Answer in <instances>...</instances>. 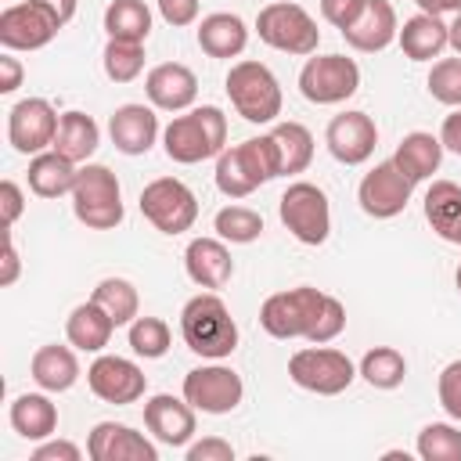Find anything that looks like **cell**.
<instances>
[{
    "label": "cell",
    "instance_id": "cell-47",
    "mask_svg": "<svg viewBox=\"0 0 461 461\" xmlns=\"http://www.w3.org/2000/svg\"><path fill=\"white\" fill-rule=\"evenodd\" d=\"M0 209H4V227L11 230V227L18 223V216H22V209H25L22 187H18L14 180H4V184H0Z\"/></svg>",
    "mask_w": 461,
    "mask_h": 461
},
{
    "label": "cell",
    "instance_id": "cell-7",
    "mask_svg": "<svg viewBox=\"0 0 461 461\" xmlns=\"http://www.w3.org/2000/svg\"><path fill=\"white\" fill-rule=\"evenodd\" d=\"M256 32H259V40L267 47H274L281 54H295V58L313 54L317 43H321L317 22L306 14V7H299L292 0H274V4L259 7Z\"/></svg>",
    "mask_w": 461,
    "mask_h": 461
},
{
    "label": "cell",
    "instance_id": "cell-4",
    "mask_svg": "<svg viewBox=\"0 0 461 461\" xmlns=\"http://www.w3.org/2000/svg\"><path fill=\"white\" fill-rule=\"evenodd\" d=\"M223 83H227V97H230L234 112L245 122L263 126V122H274L281 115V101H285L281 97V83L263 61L245 58V61L230 65Z\"/></svg>",
    "mask_w": 461,
    "mask_h": 461
},
{
    "label": "cell",
    "instance_id": "cell-44",
    "mask_svg": "<svg viewBox=\"0 0 461 461\" xmlns=\"http://www.w3.org/2000/svg\"><path fill=\"white\" fill-rule=\"evenodd\" d=\"M364 4H367V0H321V18L342 32V29H349V25L360 18Z\"/></svg>",
    "mask_w": 461,
    "mask_h": 461
},
{
    "label": "cell",
    "instance_id": "cell-11",
    "mask_svg": "<svg viewBox=\"0 0 461 461\" xmlns=\"http://www.w3.org/2000/svg\"><path fill=\"white\" fill-rule=\"evenodd\" d=\"M360 90V65L346 54H317L306 58L299 72V94L310 104H339Z\"/></svg>",
    "mask_w": 461,
    "mask_h": 461
},
{
    "label": "cell",
    "instance_id": "cell-29",
    "mask_svg": "<svg viewBox=\"0 0 461 461\" xmlns=\"http://www.w3.org/2000/svg\"><path fill=\"white\" fill-rule=\"evenodd\" d=\"M112 331H115V321H112L94 299L79 303V306L68 313V321H65V339H68L76 349H83V353H101V349L108 346Z\"/></svg>",
    "mask_w": 461,
    "mask_h": 461
},
{
    "label": "cell",
    "instance_id": "cell-24",
    "mask_svg": "<svg viewBox=\"0 0 461 461\" xmlns=\"http://www.w3.org/2000/svg\"><path fill=\"white\" fill-rule=\"evenodd\" d=\"M29 371H32V382H36L40 389H47V393H68V389L79 382L76 346H72V342H68V346H58V342L40 346V349L32 353Z\"/></svg>",
    "mask_w": 461,
    "mask_h": 461
},
{
    "label": "cell",
    "instance_id": "cell-5",
    "mask_svg": "<svg viewBox=\"0 0 461 461\" xmlns=\"http://www.w3.org/2000/svg\"><path fill=\"white\" fill-rule=\"evenodd\" d=\"M72 212L90 230H112L122 223V216H126L122 191L108 166H101V162L79 166V176L72 187Z\"/></svg>",
    "mask_w": 461,
    "mask_h": 461
},
{
    "label": "cell",
    "instance_id": "cell-26",
    "mask_svg": "<svg viewBox=\"0 0 461 461\" xmlns=\"http://www.w3.org/2000/svg\"><path fill=\"white\" fill-rule=\"evenodd\" d=\"M198 47L209 58H238L249 47V25L230 11H212L198 22Z\"/></svg>",
    "mask_w": 461,
    "mask_h": 461
},
{
    "label": "cell",
    "instance_id": "cell-10",
    "mask_svg": "<svg viewBox=\"0 0 461 461\" xmlns=\"http://www.w3.org/2000/svg\"><path fill=\"white\" fill-rule=\"evenodd\" d=\"M140 212L144 220L162 234H184L198 220V198L194 191L176 176H158L140 191Z\"/></svg>",
    "mask_w": 461,
    "mask_h": 461
},
{
    "label": "cell",
    "instance_id": "cell-21",
    "mask_svg": "<svg viewBox=\"0 0 461 461\" xmlns=\"http://www.w3.org/2000/svg\"><path fill=\"white\" fill-rule=\"evenodd\" d=\"M108 137L122 155H148L158 140V115L148 104H119L108 119Z\"/></svg>",
    "mask_w": 461,
    "mask_h": 461
},
{
    "label": "cell",
    "instance_id": "cell-42",
    "mask_svg": "<svg viewBox=\"0 0 461 461\" xmlns=\"http://www.w3.org/2000/svg\"><path fill=\"white\" fill-rule=\"evenodd\" d=\"M342 328H346V306H342L335 295H328V303H324V310H321V317H317V328L310 331V339H306V342L324 346V342L339 339V335H342Z\"/></svg>",
    "mask_w": 461,
    "mask_h": 461
},
{
    "label": "cell",
    "instance_id": "cell-46",
    "mask_svg": "<svg viewBox=\"0 0 461 461\" xmlns=\"http://www.w3.org/2000/svg\"><path fill=\"white\" fill-rule=\"evenodd\" d=\"M155 4H158V14L173 29H184V25L198 22V0H155Z\"/></svg>",
    "mask_w": 461,
    "mask_h": 461
},
{
    "label": "cell",
    "instance_id": "cell-23",
    "mask_svg": "<svg viewBox=\"0 0 461 461\" xmlns=\"http://www.w3.org/2000/svg\"><path fill=\"white\" fill-rule=\"evenodd\" d=\"M396 36H400V22H396V11L389 0H367L360 18L349 29H342V40L360 54H378Z\"/></svg>",
    "mask_w": 461,
    "mask_h": 461
},
{
    "label": "cell",
    "instance_id": "cell-51",
    "mask_svg": "<svg viewBox=\"0 0 461 461\" xmlns=\"http://www.w3.org/2000/svg\"><path fill=\"white\" fill-rule=\"evenodd\" d=\"M18 281V249L11 241V230H7V241H4V274H0V285L11 288Z\"/></svg>",
    "mask_w": 461,
    "mask_h": 461
},
{
    "label": "cell",
    "instance_id": "cell-52",
    "mask_svg": "<svg viewBox=\"0 0 461 461\" xmlns=\"http://www.w3.org/2000/svg\"><path fill=\"white\" fill-rule=\"evenodd\" d=\"M32 4H40L58 25H68L72 14H76V0H32Z\"/></svg>",
    "mask_w": 461,
    "mask_h": 461
},
{
    "label": "cell",
    "instance_id": "cell-36",
    "mask_svg": "<svg viewBox=\"0 0 461 461\" xmlns=\"http://www.w3.org/2000/svg\"><path fill=\"white\" fill-rule=\"evenodd\" d=\"M357 375H360L367 385H375V389H396V385H403V378H407V360H403V353L393 349V346H375V349H367V353L360 357Z\"/></svg>",
    "mask_w": 461,
    "mask_h": 461
},
{
    "label": "cell",
    "instance_id": "cell-28",
    "mask_svg": "<svg viewBox=\"0 0 461 461\" xmlns=\"http://www.w3.org/2000/svg\"><path fill=\"white\" fill-rule=\"evenodd\" d=\"M76 176H79V166H76L72 158L58 155L54 148L32 155V162H29V191L40 194V198H61V194H72Z\"/></svg>",
    "mask_w": 461,
    "mask_h": 461
},
{
    "label": "cell",
    "instance_id": "cell-19",
    "mask_svg": "<svg viewBox=\"0 0 461 461\" xmlns=\"http://www.w3.org/2000/svg\"><path fill=\"white\" fill-rule=\"evenodd\" d=\"M144 94L162 112H184L198 97V76L180 61H162L144 76Z\"/></svg>",
    "mask_w": 461,
    "mask_h": 461
},
{
    "label": "cell",
    "instance_id": "cell-38",
    "mask_svg": "<svg viewBox=\"0 0 461 461\" xmlns=\"http://www.w3.org/2000/svg\"><path fill=\"white\" fill-rule=\"evenodd\" d=\"M104 76L112 83H133L144 72V43L133 40H108L104 47Z\"/></svg>",
    "mask_w": 461,
    "mask_h": 461
},
{
    "label": "cell",
    "instance_id": "cell-18",
    "mask_svg": "<svg viewBox=\"0 0 461 461\" xmlns=\"http://www.w3.org/2000/svg\"><path fill=\"white\" fill-rule=\"evenodd\" d=\"M94 461H158V447L122 421H97L86 439Z\"/></svg>",
    "mask_w": 461,
    "mask_h": 461
},
{
    "label": "cell",
    "instance_id": "cell-6",
    "mask_svg": "<svg viewBox=\"0 0 461 461\" xmlns=\"http://www.w3.org/2000/svg\"><path fill=\"white\" fill-rule=\"evenodd\" d=\"M324 303H328V295L321 288H310V285H299V288H288V292H274L259 306V324L274 339H310Z\"/></svg>",
    "mask_w": 461,
    "mask_h": 461
},
{
    "label": "cell",
    "instance_id": "cell-37",
    "mask_svg": "<svg viewBox=\"0 0 461 461\" xmlns=\"http://www.w3.org/2000/svg\"><path fill=\"white\" fill-rule=\"evenodd\" d=\"M212 230H216V238H223L230 245H249L263 234V216L249 205H223L212 220Z\"/></svg>",
    "mask_w": 461,
    "mask_h": 461
},
{
    "label": "cell",
    "instance_id": "cell-56",
    "mask_svg": "<svg viewBox=\"0 0 461 461\" xmlns=\"http://www.w3.org/2000/svg\"><path fill=\"white\" fill-rule=\"evenodd\" d=\"M457 245H461V238H457Z\"/></svg>",
    "mask_w": 461,
    "mask_h": 461
},
{
    "label": "cell",
    "instance_id": "cell-55",
    "mask_svg": "<svg viewBox=\"0 0 461 461\" xmlns=\"http://www.w3.org/2000/svg\"><path fill=\"white\" fill-rule=\"evenodd\" d=\"M454 285H457V292H461V263H457V270H454Z\"/></svg>",
    "mask_w": 461,
    "mask_h": 461
},
{
    "label": "cell",
    "instance_id": "cell-34",
    "mask_svg": "<svg viewBox=\"0 0 461 461\" xmlns=\"http://www.w3.org/2000/svg\"><path fill=\"white\" fill-rule=\"evenodd\" d=\"M274 144H277V162H281V176L288 173H303L313 162V133L303 122H277L270 130Z\"/></svg>",
    "mask_w": 461,
    "mask_h": 461
},
{
    "label": "cell",
    "instance_id": "cell-41",
    "mask_svg": "<svg viewBox=\"0 0 461 461\" xmlns=\"http://www.w3.org/2000/svg\"><path fill=\"white\" fill-rule=\"evenodd\" d=\"M429 94L432 101L447 104V108H461V54L454 58H439L429 72Z\"/></svg>",
    "mask_w": 461,
    "mask_h": 461
},
{
    "label": "cell",
    "instance_id": "cell-32",
    "mask_svg": "<svg viewBox=\"0 0 461 461\" xmlns=\"http://www.w3.org/2000/svg\"><path fill=\"white\" fill-rule=\"evenodd\" d=\"M101 144V130L86 112H65L58 119V133H54V151L72 158L76 166L86 162Z\"/></svg>",
    "mask_w": 461,
    "mask_h": 461
},
{
    "label": "cell",
    "instance_id": "cell-48",
    "mask_svg": "<svg viewBox=\"0 0 461 461\" xmlns=\"http://www.w3.org/2000/svg\"><path fill=\"white\" fill-rule=\"evenodd\" d=\"M32 461H79V447L72 439H43L32 450Z\"/></svg>",
    "mask_w": 461,
    "mask_h": 461
},
{
    "label": "cell",
    "instance_id": "cell-39",
    "mask_svg": "<svg viewBox=\"0 0 461 461\" xmlns=\"http://www.w3.org/2000/svg\"><path fill=\"white\" fill-rule=\"evenodd\" d=\"M418 457L421 461H461V429L450 421H432L418 432Z\"/></svg>",
    "mask_w": 461,
    "mask_h": 461
},
{
    "label": "cell",
    "instance_id": "cell-49",
    "mask_svg": "<svg viewBox=\"0 0 461 461\" xmlns=\"http://www.w3.org/2000/svg\"><path fill=\"white\" fill-rule=\"evenodd\" d=\"M439 140H443V151H454V155H461V108H454V112L443 119Z\"/></svg>",
    "mask_w": 461,
    "mask_h": 461
},
{
    "label": "cell",
    "instance_id": "cell-9",
    "mask_svg": "<svg viewBox=\"0 0 461 461\" xmlns=\"http://www.w3.org/2000/svg\"><path fill=\"white\" fill-rule=\"evenodd\" d=\"M288 378L317 396H339L353 385L357 367L342 349H328V346H306L299 353H292L288 360Z\"/></svg>",
    "mask_w": 461,
    "mask_h": 461
},
{
    "label": "cell",
    "instance_id": "cell-13",
    "mask_svg": "<svg viewBox=\"0 0 461 461\" xmlns=\"http://www.w3.org/2000/svg\"><path fill=\"white\" fill-rule=\"evenodd\" d=\"M411 191H414V180L403 176V169H400L393 158H385V162H378L371 173H364V180H360V187H357V202H360V209H364L367 216H375V220H393V216H400V212L407 209Z\"/></svg>",
    "mask_w": 461,
    "mask_h": 461
},
{
    "label": "cell",
    "instance_id": "cell-25",
    "mask_svg": "<svg viewBox=\"0 0 461 461\" xmlns=\"http://www.w3.org/2000/svg\"><path fill=\"white\" fill-rule=\"evenodd\" d=\"M400 50L411 58V61H432L439 58L447 47H450V29L443 25L439 14H425L418 11L414 18H407L400 25Z\"/></svg>",
    "mask_w": 461,
    "mask_h": 461
},
{
    "label": "cell",
    "instance_id": "cell-16",
    "mask_svg": "<svg viewBox=\"0 0 461 461\" xmlns=\"http://www.w3.org/2000/svg\"><path fill=\"white\" fill-rule=\"evenodd\" d=\"M58 22L32 0L7 4L0 11V43L4 50H40L58 36Z\"/></svg>",
    "mask_w": 461,
    "mask_h": 461
},
{
    "label": "cell",
    "instance_id": "cell-35",
    "mask_svg": "<svg viewBox=\"0 0 461 461\" xmlns=\"http://www.w3.org/2000/svg\"><path fill=\"white\" fill-rule=\"evenodd\" d=\"M90 299L115 321V328L133 324L137 313H140V295H137V288L126 277H104V281H97V288H94Z\"/></svg>",
    "mask_w": 461,
    "mask_h": 461
},
{
    "label": "cell",
    "instance_id": "cell-3",
    "mask_svg": "<svg viewBox=\"0 0 461 461\" xmlns=\"http://www.w3.org/2000/svg\"><path fill=\"white\" fill-rule=\"evenodd\" d=\"M223 144H227V115L216 104L191 108L187 115H176L162 130V148L180 166H194L202 158H212L223 151Z\"/></svg>",
    "mask_w": 461,
    "mask_h": 461
},
{
    "label": "cell",
    "instance_id": "cell-15",
    "mask_svg": "<svg viewBox=\"0 0 461 461\" xmlns=\"http://www.w3.org/2000/svg\"><path fill=\"white\" fill-rule=\"evenodd\" d=\"M86 385H90V393H94L97 400L126 407V403H137V400L144 396L148 378H144V371H140L133 360L115 357V353H101V357L86 367Z\"/></svg>",
    "mask_w": 461,
    "mask_h": 461
},
{
    "label": "cell",
    "instance_id": "cell-31",
    "mask_svg": "<svg viewBox=\"0 0 461 461\" xmlns=\"http://www.w3.org/2000/svg\"><path fill=\"white\" fill-rule=\"evenodd\" d=\"M425 220L443 241L457 245V238H461V187L454 180H432V187L425 191Z\"/></svg>",
    "mask_w": 461,
    "mask_h": 461
},
{
    "label": "cell",
    "instance_id": "cell-2",
    "mask_svg": "<svg viewBox=\"0 0 461 461\" xmlns=\"http://www.w3.org/2000/svg\"><path fill=\"white\" fill-rule=\"evenodd\" d=\"M274 176H281V162H277V144L270 133L249 137L216 155V187L227 198H249L259 184Z\"/></svg>",
    "mask_w": 461,
    "mask_h": 461
},
{
    "label": "cell",
    "instance_id": "cell-12",
    "mask_svg": "<svg viewBox=\"0 0 461 461\" xmlns=\"http://www.w3.org/2000/svg\"><path fill=\"white\" fill-rule=\"evenodd\" d=\"M245 396L241 375L223 364H205L184 375V400L202 414H230Z\"/></svg>",
    "mask_w": 461,
    "mask_h": 461
},
{
    "label": "cell",
    "instance_id": "cell-30",
    "mask_svg": "<svg viewBox=\"0 0 461 461\" xmlns=\"http://www.w3.org/2000/svg\"><path fill=\"white\" fill-rule=\"evenodd\" d=\"M393 162L403 169V176H411L414 184H421V180H429L439 169V162H443V140L432 137V133H425V130H414V133H407L396 144Z\"/></svg>",
    "mask_w": 461,
    "mask_h": 461
},
{
    "label": "cell",
    "instance_id": "cell-27",
    "mask_svg": "<svg viewBox=\"0 0 461 461\" xmlns=\"http://www.w3.org/2000/svg\"><path fill=\"white\" fill-rule=\"evenodd\" d=\"M11 429L22 436V439H32V443H43L58 432V407L50 403L47 389L43 393H22L14 396L11 403Z\"/></svg>",
    "mask_w": 461,
    "mask_h": 461
},
{
    "label": "cell",
    "instance_id": "cell-50",
    "mask_svg": "<svg viewBox=\"0 0 461 461\" xmlns=\"http://www.w3.org/2000/svg\"><path fill=\"white\" fill-rule=\"evenodd\" d=\"M22 86V65L18 58H11V50L0 58V94H14Z\"/></svg>",
    "mask_w": 461,
    "mask_h": 461
},
{
    "label": "cell",
    "instance_id": "cell-8",
    "mask_svg": "<svg viewBox=\"0 0 461 461\" xmlns=\"http://www.w3.org/2000/svg\"><path fill=\"white\" fill-rule=\"evenodd\" d=\"M277 216H281L285 230L303 245H324L331 234L328 194L310 180H295L285 187V194L277 202Z\"/></svg>",
    "mask_w": 461,
    "mask_h": 461
},
{
    "label": "cell",
    "instance_id": "cell-43",
    "mask_svg": "<svg viewBox=\"0 0 461 461\" xmlns=\"http://www.w3.org/2000/svg\"><path fill=\"white\" fill-rule=\"evenodd\" d=\"M436 393H439V407H443L454 421H461V360H450V364L439 371Z\"/></svg>",
    "mask_w": 461,
    "mask_h": 461
},
{
    "label": "cell",
    "instance_id": "cell-33",
    "mask_svg": "<svg viewBox=\"0 0 461 461\" xmlns=\"http://www.w3.org/2000/svg\"><path fill=\"white\" fill-rule=\"evenodd\" d=\"M104 32L108 40H133L144 43L151 32V11L144 0H112L104 7Z\"/></svg>",
    "mask_w": 461,
    "mask_h": 461
},
{
    "label": "cell",
    "instance_id": "cell-54",
    "mask_svg": "<svg viewBox=\"0 0 461 461\" xmlns=\"http://www.w3.org/2000/svg\"><path fill=\"white\" fill-rule=\"evenodd\" d=\"M447 29H450V50H454V54H461V11L454 14V22H450Z\"/></svg>",
    "mask_w": 461,
    "mask_h": 461
},
{
    "label": "cell",
    "instance_id": "cell-22",
    "mask_svg": "<svg viewBox=\"0 0 461 461\" xmlns=\"http://www.w3.org/2000/svg\"><path fill=\"white\" fill-rule=\"evenodd\" d=\"M184 270L198 288L216 292L234 277V259H230V249L223 245V238H194L184 249Z\"/></svg>",
    "mask_w": 461,
    "mask_h": 461
},
{
    "label": "cell",
    "instance_id": "cell-45",
    "mask_svg": "<svg viewBox=\"0 0 461 461\" xmlns=\"http://www.w3.org/2000/svg\"><path fill=\"white\" fill-rule=\"evenodd\" d=\"M187 461H234V447L220 436H205L198 443H187Z\"/></svg>",
    "mask_w": 461,
    "mask_h": 461
},
{
    "label": "cell",
    "instance_id": "cell-17",
    "mask_svg": "<svg viewBox=\"0 0 461 461\" xmlns=\"http://www.w3.org/2000/svg\"><path fill=\"white\" fill-rule=\"evenodd\" d=\"M324 144L331 151L335 162L342 166H360L375 155V144H378V126L367 112H342L328 122L324 130Z\"/></svg>",
    "mask_w": 461,
    "mask_h": 461
},
{
    "label": "cell",
    "instance_id": "cell-14",
    "mask_svg": "<svg viewBox=\"0 0 461 461\" xmlns=\"http://www.w3.org/2000/svg\"><path fill=\"white\" fill-rule=\"evenodd\" d=\"M58 112L50 101L43 97H25L7 112V140L18 155H40L47 148H54V133H58Z\"/></svg>",
    "mask_w": 461,
    "mask_h": 461
},
{
    "label": "cell",
    "instance_id": "cell-20",
    "mask_svg": "<svg viewBox=\"0 0 461 461\" xmlns=\"http://www.w3.org/2000/svg\"><path fill=\"white\" fill-rule=\"evenodd\" d=\"M144 425L148 432L166 447H187L194 436V407L187 400H176L169 393H158L144 403Z\"/></svg>",
    "mask_w": 461,
    "mask_h": 461
},
{
    "label": "cell",
    "instance_id": "cell-40",
    "mask_svg": "<svg viewBox=\"0 0 461 461\" xmlns=\"http://www.w3.org/2000/svg\"><path fill=\"white\" fill-rule=\"evenodd\" d=\"M130 349L144 360H158L169 353V324L162 317H137L130 324Z\"/></svg>",
    "mask_w": 461,
    "mask_h": 461
},
{
    "label": "cell",
    "instance_id": "cell-1",
    "mask_svg": "<svg viewBox=\"0 0 461 461\" xmlns=\"http://www.w3.org/2000/svg\"><path fill=\"white\" fill-rule=\"evenodd\" d=\"M180 335L191 353L205 360H223L238 349V324L216 292H198L180 310Z\"/></svg>",
    "mask_w": 461,
    "mask_h": 461
},
{
    "label": "cell",
    "instance_id": "cell-53",
    "mask_svg": "<svg viewBox=\"0 0 461 461\" xmlns=\"http://www.w3.org/2000/svg\"><path fill=\"white\" fill-rule=\"evenodd\" d=\"M414 4H418L425 14H447V11L457 14V11H461V0H414Z\"/></svg>",
    "mask_w": 461,
    "mask_h": 461
}]
</instances>
